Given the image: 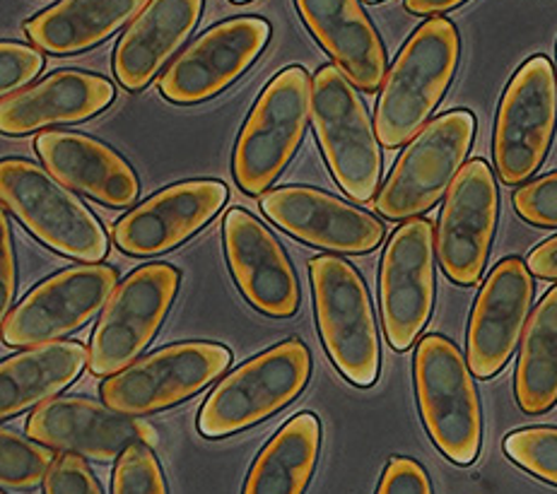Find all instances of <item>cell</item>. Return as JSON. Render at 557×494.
I'll return each instance as SVG.
<instances>
[{
  "label": "cell",
  "instance_id": "1",
  "mask_svg": "<svg viewBox=\"0 0 557 494\" xmlns=\"http://www.w3.org/2000/svg\"><path fill=\"white\" fill-rule=\"evenodd\" d=\"M461 37L447 17H430L400 49L379 95L374 131L384 148H400L428 126L459 69Z\"/></svg>",
  "mask_w": 557,
  "mask_h": 494
},
{
  "label": "cell",
  "instance_id": "2",
  "mask_svg": "<svg viewBox=\"0 0 557 494\" xmlns=\"http://www.w3.org/2000/svg\"><path fill=\"white\" fill-rule=\"evenodd\" d=\"M418 408L442 456L471 466L483 446V410L473 372L444 335H425L413 359Z\"/></svg>",
  "mask_w": 557,
  "mask_h": 494
},
{
  "label": "cell",
  "instance_id": "3",
  "mask_svg": "<svg viewBox=\"0 0 557 494\" xmlns=\"http://www.w3.org/2000/svg\"><path fill=\"white\" fill-rule=\"evenodd\" d=\"M0 198L10 215L51 251L81 263H99L109 254L107 232L95 212L35 162L3 160Z\"/></svg>",
  "mask_w": 557,
  "mask_h": 494
},
{
  "label": "cell",
  "instance_id": "4",
  "mask_svg": "<svg viewBox=\"0 0 557 494\" xmlns=\"http://www.w3.org/2000/svg\"><path fill=\"white\" fill-rule=\"evenodd\" d=\"M314 81L299 65L277 73L256 99L234 145V182L249 196L269 190L293 162L311 116Z\"/></svg>",
  "mask_w": 557,
  "mask_h": 494
},
{
  "label": "cell",
  "instance_id": "5",
  "mask_svg": "<svg viewBox=\"0 0 557 494\" xmlns=\"http://www.w3.org/2000/svg\"><path fill=\"white\" fill-rule=\"evenodd\" d=\"M311 355L302 341H285L234 369L213 388L198 412L208 440L239 434L273 418L307 388Z\"/></svg>",
  "mask_w": 557,
  "mask_h": 494
},
{
  "label": "cell",
  "instance_id": "6",
  "mask_svg": "<svg viewBox=\"0 0 557 494\" xmlns=\"http://www.w3.org/2000/svg\"><path fill=\"white\" fill-rule=\"evenodd\" d=\"M314 311L331 362L358 388H370L382 367L372 297L360 273L338 256L309 263Z\"/></svg>",
  "mask_w": 557,
  "mask_h": 494
},
{
  "label": "cell",
  "instance_id": "7",
  "mask_svg": "<svg viewBox=\"0 0 557 494\" xmlns=\"http://www.w3.org/2000/svg\"><path fill=\"white\" fill-rule=\"evenodd\" d=\"M311 123L345 196L358 203L370 200L382 178V150L360 95L336 65H321L314 75Z\"/></svg>",
  "mask_w": 557,
  "mask_h": 494
},
{
  "label": "cell",
  "instance_id": "8",
  "mask_svg": "<svg viewBox=\"0 0 557 494\" xmlns=\"http://www.w3.org/2000/svg\"><path fill=\"white\" fill-rule=\"evenodd\" d=\"M475 138V116L466 109L432 119L398 157L374 210L386 220H413L449 194Z\"/></svg>",
  "mask_w": 557,
  "mask_h": 494
},
{
  "label": "cell",
  "instance_id": "9",
  "mask_svg": "<svg viewBox=\"0 0 557 494\" xmlns=\"http://www.w3.org/2000/svg\"><path fill=\"white\" fill-rule=\"evenodd\" d=\"M557 126V77L548 55H533L511 77L497 109L493 155L507 186L536 174Z\"/></svg>",
  "mask_w": 557,
  "mask_h": 494
},
{
  "label": "cell",
  "instance_id": "10",
  "mask_svg": "<svg viewBox=\"0 0 557 494\" xmlns=\"http://www.w3.org/2000/svg\"><path fill=\"white\" fill-rule=\"evenodd\" d=\"M180 283L182 275L174 265L150 263L111 292L92 333V374L114 376L136 362L170 313Z\"/></svg>",
  "mask_w": 557,
  "mask_h": 494
},
{
  "label": "cell",
  "instance_id": "11",
  "mask_svg": "<svg viewBox=\"0 0 557 494\" xmlns=\"http://www.w3.org/2000/svg\"><path fill=\"white\" fill-rule=\"evenodd\" d=\"M232 365V353L218 343H176L109 376L102 400L124 415H152L194 398Z\"/></svg>",
  "mask_w": 557,
  "mask_h": 494
},
{
  "label": "cell",
  "instance_id": "12",
  "mask_svg": "<svg viewBox=\"0 0 557 494\" xmlns=\"http://www.w3.org/2000/svg\"><path fill=\"white\" fill-rule=\"evenodd\" d=\"M434 254L437 237L425 218L404 222L386 244L379 273V301L386 341L396 353L410 350L432 317Z\"/></svg>",
  "mask_w": 557,
  "mask_h": 494
},
{
  "label": "cell",
  "instance_id": "13",
  "mask_svg": "<svg viewBox=\"0 0 557 494\" xmlns=\"http://www.w3.org/2000/svg\"><path fill=\"white\" fill-rule=\"evenodd\" d=\"M271 25L263 17H232L200 35L160 77V92L172 104H200L237 83L269 47Z\"/></svg>",
  "mask_w": 557,
  "mask_h": 494
},
{
  "label": "cell",
  "instance_id": "14",
  "mask_svg": "<svg viewBox=\"0 0 557 494\" xmlns=\"http://www.w3.org/2000/svg\"><path fill=\"white\" fill-rule=\"evenodd\" d=\"M116 277L111 265L85 263L44 280L3 319V343L37 347L83 329L109 301Z\"/></svg>",
  "mask_w": 557,
  "mask_h": 494
},
{
  "label": "cell",
  "instance_id": "15",
  "mask_svg": "<svg viewBox=\"0 0 557 494\" xmlns=\"http://www.w3.org/2000/svg\"><path fill=\"white\" fill-rule=\"evenodd\" d=\"M499 218V190L485 160H471L451 184L440 212L437 258L461 287L481 283Z\"/></svg>",
  "mask_w": 557,
  "mask_h": 494
},
{
  "label": "cell",
  "instance_id": "16",
  "mask_svg": "<svg viewBox=\"0 0 557 494\" xmlns=\"http://www.w3.org/2000/svg\"><path fill=\"white\" fill-rule=\"evenodd\" d=\"M27 434L53 452L73 454L95 464H111L133 444L154 446L152 424L124 415L107 403L81 396L51 398L27 420Z\"/></svg>",
  "mask_w": 557,
  "mask_h": 494
},
{
  "label": "cell",
  "instance_id": "17",
  "mask_svg": "<svg viewBox=\"0 0 557 494\" xmlns=\"http://www.w3.org/2000/svg\"><path fill=\"white\" fill-rule=\"evenodd\" d=\"M531 275L529 265L515 256L499 261L487 275L466 335V357L473 376L493 379L515 355L533 305Z\"/></svg>",
  "mask_w": 557,
  "mask_h": 494
},
{
  "label": "cell",
  "instance_id": "18",
  "mask_svg": "<svg viewBox=\"0 0 557 494\" xmlns=\"http://www.w3.org/2000/svg\"><path fill=\"white\" fill-rule=\"evenodd\" d=\"M225 256L242 297L271 319H289L299 309V280L285 249L251 212L232 208L222 224Z\"/></svg>",
  "mask_w": 557,
  "mask_h": 494
},
{
  "label": "cell",
  "instance_id": "19",
  "mask_svg": "<svg viewBox=\"0 0 557 494\" xmlns=\"http://www.w3.org/2000/svg\"><path fill=\"white\" fill-rule=\"evenodd\" d=\"M261 210L275 227L309 246L338 254L374 251L384 224L370 212L307 186H283L261 198Z\"/></svg>",
  "mask_w": 557,
  "mask_h": 494
},
{
  "label": "cell",
  "instance_id": "20",
  "mask_svg": "<svg viewBox=\"0 0 557 494\" xmlns=\"http://www.w3.org/2000/svg\"><path fill=\"white\" fill-rule=\"evenodd\" d=\"M227 186L215 178L182 182L126 212L116 222L114 242L128 256H158L182 246L227 203Z\"/></svg>",
  "mask_w": 557,
  "mask_h": 494
},
{
  "label": "cell",
  "instance_id": "21",
  "mask_svg": "<svg viewBox=\"0 0 557 494\" xmlns=\"http://www.w3.org/2000/svg\"><path fill=\"white\" fill-rule=\"evenodd\" d=\"M47 170L73 190L109 208H131L140 194L133 166L107 143L71 131L41 133L35 143Z\"/></svg>",
  "mask_w": 557,
  "mask_h": 494
},
{
  "label": "cell",
  "instance_id": "22",
  "mask_svg": "<svg viewBox=\"0 0 557 494\" xmlns=\"http://www.w3.org/2000/svg\"><path fill=\"white\" fill-rule=\"evenodd\" d=\"M116 89L107 77L85 71H55L47 81L0 102V131L29 136L59 123H81L114 102Z\"/></svg>",
  "mask_w": 557,
  "mask_h": 494
},
{
  "label": "cell",
  "instance_id": "23",
  "mask_svg": "<svg viewBox=\"0 0 557 494\" xmlns=\"http://www.w3.org/2000/svg\"><path fill=\"white\" fill-rule=\"evenodd\" d=\"M295 5L345 77L364 92H376L386 81V49L360 0H295Z\"/></svg>",
  "mask_w": 557,
  "mask_h": 494
},
{
  "label": "cell",
  "instance_id": "24",
  "mask_svg": "<svg viewBox=\"0 0 557 494\" xmlns=\"http://www.w3.org/2000/svg\"><path fill=\"white\" fill-rule=\"evenodd\" d=\"M200 13L203 0H150L116 44L111 65L121 87L128 92L148 87L194 35Z\"/></svg>",
  "mask_w": 557,
  "mask_h": 494
},
{
  "label": "cell",
  "instance_id": "25",
  "mask_svg": "<svg viewBox=\"0 0 557 494\" xmlns=\"http://www.w3.org/2000/svg\"><path fill=\"white\" fill-rule=\"evenodd\" d=\"M148 3L150 0H59L27 20L25 35L44 53H83L107 41Z\"/></svg>",
  "mask_w": 557,
  "mask_h": 494
},
{
  "label": "cell",
  "instance_id": "26",
  "mask_svg": "<svg viewBox=\"0 0 557 494\" xmlns=\"http://www.w3.org/2000/svg\"><path fill=\"white\" fill-rule=\"evenodd\" d=\"M90 365V353L81 343H47L8 357L0 365V415L15 418L44 406L69 388Z\"/></svg>",
  "mask_w": 557,
  "mask_h": 494
},
{
  "label": "cell",
  "instance_id": "27",
  "mask_svg": "<svg viewBox=\"0 0 557 494\" xmlns=\"http://www.w3.org/2000/svg\"><path fill=\"white\" fill-rule=\"evenodd\" d=\"M319 448L317 415H295L256 456L242 494H305L317 470Z\"/></svg>",
  "mask_w": 557,
  "mask_h": 494
},
{
  "label": "cell",
  "instance_id": "28",
  "mask_svg": "<svg viewBox=\"0 0 557 494\" xmlns=\"http://www.w3.org/2000/svg\"><path fill=\"white\" fill-rule=\"evenodd\" d=\"M515 393L527 415H543L557 403V285L545 292L523 331Z\"/></svg>",
  "mask_w": 557,
  "mask_h": 494
},
{
  "label": "cell",
  "instance_id": "29",
  "mask_svg": "<svg viewBox=\"0 0 557 494\" xmlns=\"http://www.w3.org/2000/svg\"><path fill=\"white\" fill-rule=\"evenodd\" d=\"M53 448L35 440H25L20 432H0V482L5 490L27 492L47 482L53 466Z\"/></svg>",
  "mask_w": 557,
  "mask_h": 494
},
{
  "label": "cell",
  "instance_id": "30",
  "mask_svg": "<svg viewBox=\"0 0 557 494\" xmlns=\"http://www.w3.org/2000/svg\"><path fill=\"white\" fill-rule=\"evenodd\" d=\"M505 454L521 470L557 487V427H527L507 434Z\"/></svg>",
  "mask_w": 557,
  "mask_h": 494
},
{
  "label": "cell",
  "instance_id": "31",
  "mask_svg": "<svg viewBox=\"0 0 557 494\" xmlns=\"http://www.w3.org/2000/svg\"><path fill=\"white\" fill-rule=\"evenodd\" d=\"M111 494H170L160 460L148 444H133L116 460Z\"/></svg>",
  "mask_w": 557,
  "mask_h": 494
},
{
  "label": "cell",
  "instance_id": "32",
  "mask_svg": "<svg viewBox=\"0 0 557 494\" xmlns=\"http://www.w3.org/2000/svg\"><path fill=\"white\" fill-rule=\"evenodd\" d=\"M517 215L533 227L557 230V172L545 174L536 182L515 190Z\"/></svg>",
  "mask_w": 557,
  "mask_h": 494
},
{
  "label": "cell",
  "instance_id": "33",
  "mask_svg": "<svg viewBox=\"0 0 557 494\" xmlns=\"http://www.w3.org/2000/svg\"><path fill=\"white\" fill-rule=\"evenodd\" d=\"M44 71V55L39 49H32L20 41L0 44V92L3 97L20 92L27 83Z\"/></svg>",
  "mask_w": 557,
  "mask_h": 494
},
{
  "label": "cell",
  "instance_id": "34",
  "mask_svg": "<svg viewBox=\"0 0 557 494\" xmlns=\"http://www.w3.org/2000/svg\"><path fill=\"white\" fill-rule=\"evenodd\" d=\"M44 494H104L90 466L81 456L63 454L53 460V466L44 482Z\"/></svg>",
  "mask_w": 557,
  "mask_h": 494
},
{
  "label": "cell",
  "instance_id": "35",
  "mask_svg": "<svg viewBox=\"0 0 557 494\" xmlns=\"http://www.w3.org/2000/svg\"><path fill=\"white\" fill-rule=\"evenodd\" d=\"M376 494H432V482L418 460L394 456L384 468Z\"/></svg>",
  "mask_w": 557,
  "mask_h": 494
},
{
  "label": "cell",
  "instance_id": "36",
  "mask_svg": "<svg viewBox=\"0 0 557 494\" xmlns=\"http://www.w3.org/2000/svg\"><path fill=\"white\" fill-rule=\"evenodd\" d=\"M0 287H3V297H0V311L3 319L13 307V297L17 289V261H15V246H13V232H10L8 210L0 212Z\"/></svg>",
  "mask_w": 557,
  "mask_h": 494
},
{
  "label": "cell",
  "instance_id": "37",
  "mask_svg": "<svg viewBox=\"0 0 557 494\" xmlns=\"http://www.w3.org/2000/svg\"><path fill=\"white\" fill-rule=\"evenodd\" d=\"M529 271L543 280H557V237L539 244L529 254Z\"/></svg>",
  "mask_w": 557,
  "mask_h": 494
},
{
  "label": "cell",
  "instance_id": "38",
  "mask_svg": "<svg viewBox=\"0 0 557 494\" xmlns=\"http://www.w3.org/2000/svg\"><path fill=\"white\" fill-rule=\"evenodd\" d=\"M466 0H404V5L410 15H420V17H432V15H442L449 13V10L463 5Z\"/></svg>",
  "mask_w": 557,
  "mask_h": 494
},
{
  "label": "cell",
  "instance_id": "39",
  "mask_svg": "<svg viewBox=\"0 0 557 494\" xmlns=\"http://www.w3.org/2000/svg\"><path fill=\"white\" fill-rule=\"evenodd\" d=\"M232 3H249V0H232Z\"/></svg>",
  "mask_w": 557,
  "mask_h": 494
},
{
  "label": "cell",
  "instance_id": "40",
  "mask_svg": "<svg viewBox=\"0 0 557 494\" xmlns=\"http://www.w3.org/2000/svg\"><path fill=\"white\" fill-rule=\"evenodd\" d=\"M364 3H379V0H364Z\"/></svg>",
  "mask_w": 557,
  "mask_h": 494
}]
</instances>
